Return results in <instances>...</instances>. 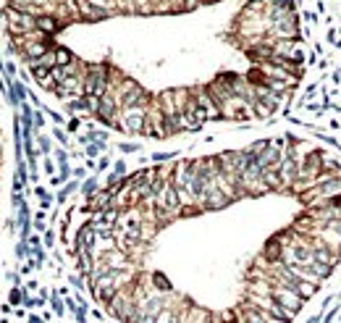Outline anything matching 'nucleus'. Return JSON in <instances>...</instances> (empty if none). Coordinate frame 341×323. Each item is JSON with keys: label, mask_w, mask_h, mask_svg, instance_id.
<instances>
[{"label": "nucleus", "mask_w": 341, "mask_h": 323, "mask_svg": "<svg viewBox=\"0 0 341 323\" xmlns=\"http://www.w3.org/2000/svg\"><path fill=\"white\" fill-rule=\"evenodd\" d=\"M58 27H60L58 16H50V13H45V16H37V29H40L45 37H48V34H55Z\"/></svg>", "instance_id": "nucleus-2"}, {"label": "nucleus", "mask_w": 341, "mask_h": 323, "mask_svg": "<svg viewBox=\"0 0 341 323\" xmlns=\"http://www.w3.org/2000/svg\"><path fill=\"white\" fill-rule=\"evenodd\" d=\"M5 19H8V29L16 37H26L37 32V16H32V13H19V11H5Z\"/></svg>", "instance_id": "nucleus-1"}, {"label": "nucleus", "mask_w": 341, "mask_h": 323, "mask_svg": "<svg viewBox=\"0 0 341 323\" xmlns=\"http://www.w3.org/2000/svg\"><path fill=\"white\" fill-rule=\"evenodd\" d=\"M74 63V56L68 53L66 48H58L55 50V66H71Z\"/></svg>", "instance_id": "nucleus-3"}]
</instances>
